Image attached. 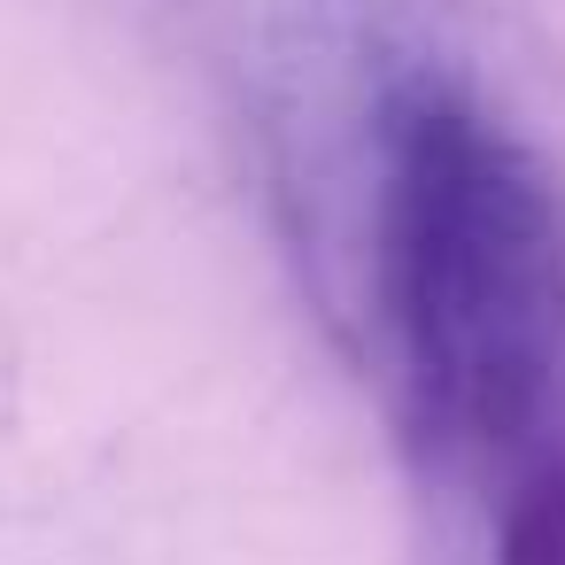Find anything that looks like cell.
<instances>
[{"label":"cell","instance_id":"obj_1","mask_svg":"<svg viewBox=\"0 0 565 565\" xmlns=\"http://www.w3.org/2000/svg\"><path fill=\"white\" fill-rule=\"evenodd\" d=\"M380 310L418 434L503 465L550 434L565 380V202L465 102H387Z\"/></svg>","mask_w":565,"mask_h":565}]
</instances>
